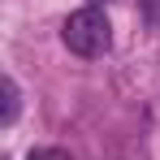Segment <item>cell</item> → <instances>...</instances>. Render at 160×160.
<instances>
[{"label":"cell","mask_w":160,"mask_h":160,"mask_svg":"<svg viewBox=\"0 0 160 160\" xmlns=\"http://www.w3.org/2000/svg\"><path fill=\"white\" fill-rule=\"evenodd\" d=\"M26 160H74V156H69L65 147H35Z\"/></svg>","instance_id":"3"},{"label":"cell","mask_w":160,"mask_h":160,"mask_svg":"<svg viewBox=\"0 0 160 160\" xmlns=\"http://www.w3.org/2000/svg\"><path fill=\"white\" fill-rule=\"evenodd\" d=\"M61 39H65V48L74 56H104L112 48V22L104 18V9L87 4V9H78V13L65 18Z\"/></svg>","instance_id":"1"},{"label":"cell","mask_w":160,"mask_h":160,"mask_svg":"<svg viewBox=\"0 0 160 160\" xmlns=\"http://www.w3.org/2000/svg\"><path fill=\"white\" fill-rule=\"evenodd\" d=\"M91 4H104V0H91Z\"/></svg>","instance_id":"4"},{"label":"cell","mask_w":160,"mask_h":160,"mask_svg":"<svg viewBox=\"0 0 160 160\" xmlns=\"http://www.w3.org/2000/svg\"><path fill=\"white\" fill-rule=\"evenodd\" d=\"M0 95H4V112H0V121H4V126H13V121H18V104H22L18 82H13V78H4V82H0Z\"/></svg>","instance_id":"2"}]
</instances>
